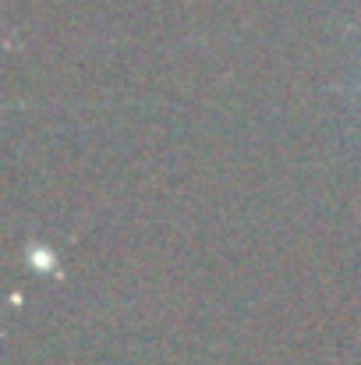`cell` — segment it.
<instances>
[{"label": "cell", "mask_w": 361, "mask_h": 365, "mask_svg": "<svg viewBox=\"0 0 361 365\" xmlns=\"http://www.w3.org/2000/svg\"><path fill=\"white\" fill-rule=\"evenodd\" d=\"M32 262H36V266H50V255H46V252H32Z\"/></svg>", "instance_id": "cell-1"}]
</instances>
